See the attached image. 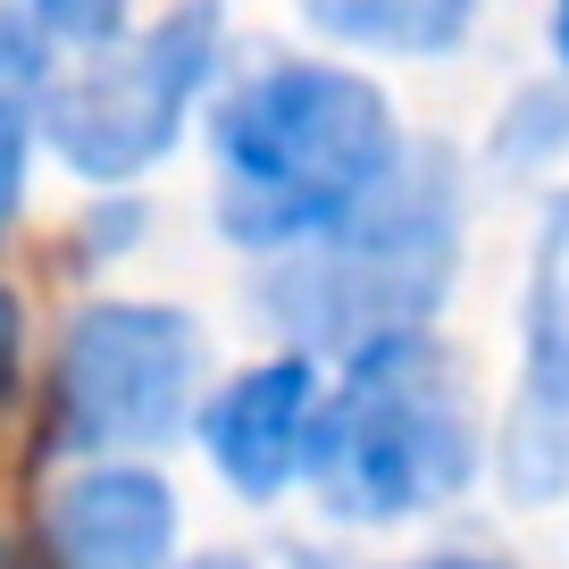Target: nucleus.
Returning <instances> with one entry per match:
<instances>
[{"mask_svg": "<svg viewBox=\"0 0 569 569\" xmlns=\"http://www.w3.org/2000/svg\"><path fill=\"white\" fill-rule=\"evenodd\" d=\"M51 76V42L26 18V0H0V92H34Z\"/></svg>", "mask_w": 569, "mask_h": 569, "instance_id": "nucleus-12", "label": "nucleus"}, {"mask_svg": "<svg viewBox=\"0 0 569 569\" xmlns=\"http://www.w3.org/2000/svg\"><path fill=\"white\" fill-rule=\"evenodd\" d=\"M519 410H511V445H502V478L528 502L569 495V193L536 227L528 260V302H519Z\"/></svg>", "mask_w": 569, "mask_h": 569, "instance_id": "nucleus-7", "label": "nucleus"}, {"mask_svg": "<svg viewBox=\"0 0 569 569\" xmlns=\"http://www.w3.org/2000/svg\"><path fill=\"white\" fill-rule=\"evenodd\" d=\"M168 569H251L243 552H193V561H168Z\"/></svg>", "mask_w": 569, "mask_h": 569, "instance_id": "nucleus-15", "label": "nucleus"}, {"mask_svg": "<svg viewBox=\"0 0 569 569\" xmlns=\"http://www.w3.org/2000/svg\"><path fill=\"white\" fill-rule=\"evenodd\" d=\"M461 268V177L436 151H402L393 177L327 234L277 251L260 310L302 360H352L386 336H419Z\"/></svg>", "mask_w": 569, "mask_h": 569, "instance_id": "nucleus-3", "label": "nucleus"}, {"mask_svg": "<svg viewBox=\"0 0 569 569\" xmlns=\"http://www.w3.org/2000/svg\"><path fill=\"white\" fill-rule=\"evenodd\" d=\"M227 51V18L218 0H177L160 26L118 34L84 51L76 68L34 84V142L59 151L84 184H134L177 151L184 118L201 109Z\"/></svg>", "mask_w": 569, "mask_h": 569, "instance_id": "nucleus-4", "label": "nucleus"}, {"mask_svg": "<svg viewBox=\"0 0 569 569\" xmlns=\"http://www.w3.org/2000/svg\"><path fill=\"white\" fill-rule=\"evenodd\" d=\"M201 327L168 302H84L59 336L51 436L92 461H134L201 410Z\"/></svg>", "mask_w": 569, "mask_h": 569, "instance_id": "nucleus-5", "label": "nucleus"}, {"mask_svg": "<svg viewBox=\"0 0 569 569\" xmlns=\"http://www.w3.org/2000/svg\"><path fill=\"white\" fill-rule=\"evenodd\" d=\"M126 9L134 0H26V18L42 26V42H68V51H101V42L126 34Z\"/></svg>", "mask_w": 569, "mask_h": 569, "instance_id": "nucleus-10", "label": "nucleus"}, {"mask_svg": "<svg viewBox=\"0 0 569 569\" xmlns=\"http://www.w3.org/2000/svg\"><path fill=\"white\" fill-rule=\"evenodd\" d=\"M310 410H319V360L277 352L260 369L227 377L210 402L193 410L210 469L234 486L243 502H277L302 478V445H310Z\"/></svg>", "mask_w": 569, "mask_h": 569, "instance_id": "nucleus-8", "label": "nucleus"}, {"mask_svg": "<svg viewBox=\"0 0 569 569\" xmlns=\"http://www.w3.org/2000/svg\"><path fill=\"white\" fill-rule=\"evenodd\" d=\"M402 118L360 68L260 59L210 109L218 234L243 251H293L377 193L402 160Z\"/></svg>", "mask_w": 569, "mask_h": 569, "instance_id": "nucleus-1", "label": "nucleus"}, {"mask_svg": "<svg viewBox=\"0 0 569 569\" xmlns=\"http://www.w3.org/2000/svg\"><path fill=\"white\" fill-rule=\"evenodd\" d=\"M486 461V427L469 402V377L436 336H386L343 360L336 386L310 410L302 478L319 511L343 528H402L436 502L469 495Z\"/></svg>", "mask_w": 569, "mask_h": 569, "instance_id": "nucleus-2", "label": "nucleus"}, {"mask_svg": "<svg viewBox=\"0 0 569 569\" xmlns=\"http://www.w3.org/2000/svg\"><path fill=\"white\" fill-rule=\"evenodd\" d=\"M410 569H495V561H478V552H427V561H410Z\"/></svg>", "mask_w": 569, "mask_h": 569, "instance_id": "nucleus-14", "label": "nucleus"}, {"mask_svg": "<svg viewBox=\"0 0 569 569\" xmlns=\"http://www.w3.org/2000/svg\"><path fill=\"white\" fill-rule=\"evenodd\" d=\"M26 177H34V109L26 92H0V234L26 210Z\"/></svg>", "mask_w": 569, "mask_h": 569, "instance_id": "nucleus-11", "label": "nucleus"}, {"mask_svg": "<svg viewBox=\"0 0 569 569\" xmlns=\"http://www.w3.org/2000/svg\"><path fill=\"white\" fill-rule=\"evenodd\" d=\"M18 377H26V310H18V293L0 284V410H9Z\"/></svg>", "mask_w": 569, "mask_h": 569, "instance_id": "nucleus-13", "label": "nucleus"}, {"mask_svg": "<svg viewBox=\"0 0 569 569\" xmlns=\"http://www.w3.org/2000/svg\"><path fill=\"white\" fill-rule=\"evenodd\" d=\"M327 42H352L377 59H436L461 51L478 26V0H293Z\"/></svg>", "mask_w": 569, "mask_h": 569, "instance_id": "nucleus-9", "label": "nucleus"}, {"mask_svg": "<svg viewBox=\"0 0 569 569\" xmlns=\"http://www.w3.org/2000/svg\"><path fill=\"white\" fill-rule=\"evenodd\" d=\"M177 561V486L142 461H92L34 511V536L0 569H168Z\"/></svg>", "mask_w": 569, "mask_h": 569, "instance_id": "nucleus-6", "label": "nucleus"}, {"mask_svg": "<svg viewBox=\"0 0 569 569\" xmlns=\"http://www.w3.org/2000/svg\"><path fill=\"white\" fill-rule=\"evenodd\" d=\"M552 51H561V68H569V0H552Z\"/></svg>", "mask_w": 569, "mask_h": 569, "instance_id": "nucleus-16", "label": "nucleus"}]
</instances>
